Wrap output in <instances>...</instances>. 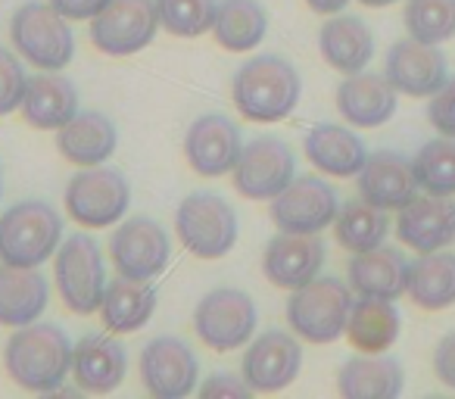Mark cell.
<instances>
[{
	"instance_id": "17",
	"label": "cell",
	"mask_w": 455,
	"mask_h": 399,
	"mask_svg": "<svg viewBox=\"0 0 455 399\" xmlns=\"http://www.w3.org/2000/svg\"><path fill=\"white\" fill-rule=\"evenodd\" d=\"M384 76L399 94L409 97H434L449 82L446 57L440 53V47L415 38L396 41L390 47Z\"/></svg>"
},
{
	"instance_id": "43",
	"label": "cell",
	"mask_w": 455,
	"mask_h": 399,
	"mask_svg": "<svg viewBox=\"0 0 455 399\" xmlns=\"http://www.w3.org/2000/svg\"><path fill=\"white\" fill-rule=\"evenodd\" d=\"M306 4H309V10H315V13L334 16V13H340V10L347 7L349 0H306Z\"/></svg>"
},
{
	"instance_id": "21",
	"label": "cell",
	"mask_w": 455,
	"mask_h": 399,
	"mask_svg": "<svg viewBox=\"0 0 455 399\" xmlns=\"http://www.w3.org/2000/svg\"><path fill=\"white\" fill-rule=\"evenodd\" d=\"M128 353L116 337L91 334L72 347V378L84 393H113L125 380Z\"/></svg>"
},
{
	"instance_id": "7",
	"label": "cell",
	"mask_w": 455,
	"mask_h": 399,
	"mask_svg": "<svg viewBox=\"0 0 455 399\" xmlns=\"http://www.w3.org/2000/svg\"><path fill=\"white\" fill-rule=\"evenodd\" d=\"M355 299L340 278H312L309 284L297 287L287 299V322L303 340L334 343L347 334L349 309Z\"/></svg>"
},
{
	"instance_id": "14",
	"label": "cell",
	"mask_w": 455,
	"mask_h": 399,
	"mask_svg": "<svg viewBox=\"0 0 455 399\" xmlns=\"http://www.w3.org/2000/svg\"><path fill=\"white\" fill-rule=\"evenodd\" d=\"M140 380L153 396L181 399L196 390L200 362L178 337H156L140 349Z\"/></svg>"
},
{
	"instance_id": "33",
	"label": "cell",
	"mask_w": 455,
	"mask_h": 399,
	"mask_svg": "<svg viewBox=\"0 0 455 399\" xmlns=\"http://www.w3.org/2000/svg\"><path fill=\"white\" fill-rule=\"evenodd\" d=\"M268 32V16L259 0H221L215 10L212 35L225 51L243 53L262 44Z\"/></svg>"
},
{
	"instance_id": "15",
	"label": "cell",
	"mask_w": 455,
	"mask_h": 399,
	"mask_svg": "<svg viewBox=\"0 0 455 399\" xmlns=\"http://www.w3.org/2000/svg\"><path fill=\"white\" fill-rule=\"evenodd\" d=\"M241 368L243 380L253 387V393L287 390L303 368V347L297 337L284 334V331H268L247 347Z\"/></svg>"
},
{
	"instance_id": "5",
	"label": "cell",
	"mask_w": 455,
	"mask_h": 399,
	"mask_svg": "<svg viewBox=\"0 0 455 399\" xmlns=\"http://www.w3.org/2000/svg\"><path fill=\"white\" fill-rule=\"evenodd\" d=\"M175 231L190 256L221 259L237 243V216L225 196L200 190V194H188L178 203Z\"/></svg>"
},
{
	"instance_id": "19",
	"label": "cell",
	"mask_w": 455,
	"mask_h": 399,
	"mask_svg": "<svg viewBox=\"0 0 455 399\" xmlns=\"http://www.w3.org/2000/svg\"><path fill=\"white\" fill-rule=\"evenodd\" d=\"M324 266V243L318 235H287L272 237L262 256V272L281 291H297L318 278Z\"/></svg>"
},
{
	"instance_id": "3",
	"label": "cell",
	"mask_w": 455,
	"mask_h": 399,
	"mask_svg": "<svg viewBox=\"0 0 455 399\" xmlns=\"http://www.w3.org/2000/svg\"><path fill=\"white\" fill-rule=\"evenodd\" d=\"M63 222L44 200H22L0 216V262L38 268L57 253Z\"/></svg>"
},
{
	"instance_id": "39",
	"label": "cell",
	"mask_w": 455,
	"mask_h": 399,
	"mask_svg": "<svg viewBox=\"0 0 455 399\" xmlns=\"http://www.w3.org/2000/svg\"><path fill=\"white\" fill-rule=\"evenodd\" d=\"M427 119L443 138H455V78H449L427 103Z\"/></svg>"
},
{
	"instance_id": "9",
	"label": "cell",
	"mask_w": 455,
	"mask_h": 399,
	"mask_svg": "<svg viewBox=\"0 0 455 399\" xmlns=\"http://www.w3.org/2000/svg\"><path fill=\"white\" fill-rule=\"evenodd\" d=\"M194 331L215 353H231V349L247 347L250 337L256 334V303L235 287L209 291L196 303Z\"/></svg>"
},
{
	"instance_id": "20",
	"label": "cell",
	"mask_w": 455,
	"mask_h": 399,
	"mask_svg": "<svg viewBox=\"0 0 455 399\" xmlns=\"http://www.w3.org/2000/svg\"><path fill=\"white\" fill-rule=\"evenodd\" d=\"M418 190H421V184H418L415 169L403 153L378 150L365 159L359 172V196L387 212L411 203Z\"/></svg>"
},
{
	"instance_id": "2",
	"label": "cell",
	"mask_w": 455,
	"mask_h": 399,
	"mask_svg": "<svg viewBox=\"0 0 455 399\" xmlns=\"http://www.w3.org/2000/svg\"><path fill=\"white\" fill-rule=\"evenodd\" d=\"M303 82L299 72L284 57L262 53L243 63L231 84V97L243 119L250 122H281L297 109Z\"/></svg>"
},
{
	"instance_id": "34",
	"label": "cell",
	"mask_w": 455,
	"mask_h": 399,
	"mask_svg": "<svg viewBox=\"0 0 455 399\" xmlns=\"http://www.w3.org/2000/svg\"><path fill=\"white\" fill-rule=\"evenodd\" d=\"M387 231H390V219L387 210L368 203V200H353L347 203L334 219V235L340 241L343 250L349 253H365L374 250L387 241Z\"/></svg>"
},
{
	"instance_id": "13",
	"label": "cell",
	"mask_w": 455,
	"mask_h": 399,
	"mask_svg": "<svg viewBox=\"0 0 455 399\" xmlns=\"http://www.w3.org/2000/svg\"><path fill=\"white\" fill-rule=\"evenodd\" d=\"M109 253H113L119 275L134 281H153L169 266L172 243L156 219L134 216L116 228L113 241H109Z\"/></svg>"
},
{
	"instance_id": "32",
	"label": "cell",
	"mask_w": 455,
	"mask_h": 399,
	"mask_svg": "<svg viewBox=\"0 0 455 399\" xmlns=\"http://www.w3.org/2000/svg\"><path fill=\"white\" fill-rule=\"evenodd\" d=\"M411 303L427 312L449 309L455 303V253L452 250H434L421 253V259L409 266V291Z\"/></svg>"
},
{
	"instance_id": "18",
	"label": "cell",
	"mask_w": 455,
	"mask_h": 399,
	"mask_svg": "<svg viewBox=\"0 0 455 399\" xmlns=\"http://www.w3.org/2000/svg\"><path fill=\"white\" fill-rule=\"evenodd\" d=\"M396 235L415 253L446 250L455 241V196L452 194L415 196L411 203H405L399 210Z\"/></svg>"
},
{
	"instance_id": "35",
	"label": "cell",
	"mask_w": 455,
	"mask_h": 399,
	"mask_svg": "<svg viewBox=\"0 0 455 399\" xmlns=\"http://www.w3.org/2000/svg\"><path fill=\"white\" fill-rule=\"evenodd\" d=\"M403 20L409 38L443 44L455 35V0H409Z\"/></svg>"
},
{
	"instance_id": "41",
	"label": "cell",
	"mask_w": 455,
	"mask_h": 399,
	"mask_svg": "<svg viewBox=\"0 0 455 399\" xmlns=\"http://www.w3.org/2000/svg\"><path fill=\"white\" fill-rule=\"evenodd\" d=\"M200 393L203 396H250L253 387L243 378H235V374H212L200 384Z\"/></svg>"
},
{
	"instance_id": "38",
	"label": "cell",
	"mask_w": 455,
	"mask_h": 399,
	"mask_svg": "<svg viewBox=\"0 0 455 399\" xmlns=\"http://www.w3.org/2000/svg\"><path fill=\"white\" fill-rule=\"evenodd\" d=\"M26 69H22L20 57L7 47H0V116H10L22 107L26 97Z\"/></svg>"
},
{
	"instance_id": "44",
	"label": "cell",
	"mask_w": 455,
	"mask_h": 399,
	"mask_svg": "<svg viewBox=\"0 0 455 399\" xmlns=\"http://www.w3.org/2000/svg\"><path fill=\"white\" fill-rule=\"evenodd\" d=\"M359 4H365V7H390V4H396V0H359Z\"/></svg>"
},
{
	"instance_id": "42",
	"label": "cell",
	"mask_w": 455,
	"mask_h": 399,
	"mask_svg": "<svg viewBox=\"0 0 455 399\" xmlns=\"http://www.w3.org/2000/svg\"><path fill=\"white\" fill-rule=\"evenodd\" d=\"M51 4L66 16V20L84 22V20H94L109 0H51Z\"/></svg>"
},
{
	"instance_id": "30",
	"label": "cell",
	"mask_w": 455,
	"mask_h": 399,
	"mask_svg": "<svg viewBox=\"0 0 455 399\" xmlns=\"http://www.w3.org/2000/svg\"><path fill=\"white\" fill-rule=\"evenodd\" d=\"M399 309L393 306V299H378V297H359L349 309L347 322V337L349 347H355L359 353L378 355L396 343L399 337Z\"/></svg>"
},
{
	"instance_id": "12",
	"label": "cell",
	"mask_w": 455,
	"mask_h": 399,
	"mask_svg": "<svg viewBox=\"0 0 455 399\" xmlns=\"http://www.w3.org/2000/svg\"><path fill=\"white\" fill-rule=\"evenodd\" d=\"M337 194L318 175H299L272 200V222L287 235H318L334 225Z\"/></svg>"
},
{
	"instance_id": "25",
	"label": "cell",
	"mask_w": 455,
	"mask_h": 399,
	"mask_svg": "<svg viewBox=\"0 0 455 399\" xmlns=\"http://www.w3.org/2000/svg\"><path fill=\"white\" fill-rule=\"evenodd\" d=\"M51 287L38 268H22L4 262L0 266V324L26 328L38 322L47 309Z\"/></svg>"
},
{
	"instance_id": "11",
	"label": "cell",
	"mask_w": 455,
	"mask_h": 399,
	"mask_svg": "<svg viewBox=\"0 0 455 399\" xmlns=\"http://www.w3.org/2000/svg\"><path fill=\"white\" fill-rule=\"evenodd\" d=\"M235 188L247 200H275L297 178V156L278 138H256L243 144L235 169Z\"/></svg>"
},
{
	"instance_id": "26",
	"label": "cell",
	"mask_w": 455,
	"mask_h": 399,
	"mask_svg": "<svg viewBox=\"0 0 455 399\" xmlns=\"http://www.w3.org/2000/svg\"><path fill=\"white\" fill-rule=\"evenodd\" d=\"M306 156L318 172L334 178H353L362 172L368 159V150L355 132L347 125H334V122H322L315 125L303 140Z\"/></svg>"
},
{
	"instance_id": "1",
	"label": "cell",
	"mask_w": 455,
	"mask_h": 399,
	"mask_svg": "<svg viewBox=\"0 0 455 399\" xmlns=\"http://www.w3.org/2000/svg\"><path fill=\"white\" fill-rule=\"evenodd\" d=\"M4 365L22 390L53 393L72 374V343L57 324L32 322L7 340Z\"/></svg>"
},
{
	"instance_id": "40",
	"label": "cell",
	"mask_w": 455,
	"mask_h": 399,
	"mask_svg": "<svg viewBox=\"0 0 455 399\" xmlns=\"http://www.w3.org/2000/svg\"><path fill=\"white\" fill-rule=\"evenodd\" d=\"M434 371H436V378H440V384H446L449 390H455V331L436 343Z\"/></svg>"
},
{
	"instance_id": "27",
	"label": "cell",
	"mask_w": 455,
	"mask_h": 399,
	"mask_svg": "<svg viewBox=\"0 0 455 399\" xmlns=\"http://www.w3.org/2000/svg\"><path fill=\"white\" fill-rule=\"evenodd\" d=\"M318 47H322V57L331 69L343 72V76H353L362 72L374 57V35L355 16H340L334 13V20H328L318 35Z\"/></svg>"
},
{
	"instance_id": "37",
	"label": "cell",
	"mask_w": 455,
	"mask_h": 399,
	"mask_svg": "<svg viewBox=\"0 0 455 399\" xmlns=\"http://www.w3.org/2000/svg\"><path fill=\"white\" fill-rule=\"evenodd\" d=\"M159 26L175 38H200L212 32L219 0H156Z\"/></svg>"
},
{
	"instance_id": "23",
	"label": "cell",
	"mask_w": 455,
	"mask_h": 399,
	"mask_svg": "<svg viewBox=\"0 0 455 399\" xmlns=\"http://www.w3.org/2000/svg\"><path fill=\"white\" fill-rule=\"evenodd\" d=\"M20 109L32 128L60 132L78 113V91L72 84V78H66L63 72L41 69L38 76L28 78Z\"/></svg>"
},
{
	"instance_id": "24",
	"label": "cell",
	"mask_w": 455,
	"mask_h": 399,
	"mask_svg": "<svg viewBox=\"0 0 455 399\" xmlns=\"http://www.w3.org/2000/svg\"><path fill=\"white\" fill-rule=\"evenodd\" d=\"M349 287L359 297L399 299L409 291V262L403 250L380 243L365 253H355L349 262Z\"/></svg>"
},
{
	"instance_id": "22",
	"label": "cell",
	"mask_w": 455,
	"mask_h": 399,
	"mask_svg": "<svg viewBox=\"0 0 455 399\" xmlns=\"http://www.w3.org/2000/svg\"><path fill=\"white\" fill-rule=\"evenodd\" d=\"M396 94L399 91L393 88L387 76H374V72L362 69L347 76L337 88V109L349 125L378 128L396 113Z\"/></svg>"
},
{
	"instance_id": "4",
	"label": "cell",
	"mask_w": 455,
	"mask_h": 399,
	"mask_svg": "<svg viewBox=\"0 0 455 399\" xmlns=\"http://www.w3.org/2000/svg\"><path fill=\"white\" fill-rule=\"evenodd\" d=\"M10 38L20 57L32 63L35 69L44 72H63L76 57V35L69 28V20L47 4H26L16 10L10 22Z\"/></svg>"
},
{
	"instance_id": "6",
	"label": "cell",
	"mask_w": 455,
	"mask_h": 399,
	"mask_svg": "<svg viewBox=\"0 0 455 399\" xmlns=\"http://www.w3.org/2000/svg\"><path fill=\"white\" fill-rule=\"evenodd\" d=\"M53 278L66 309L76 315L100 312L107 293V268H103L100 243L91 235H72L53 253Z\"/></svg>"
},
{
	"instance_id": "31",
	"label": "cell",
	"mask_w": 455,
	"mask_h": 399,
	"mask_svg": "<svg viewBox=\"0 0 455 399\" xmlns=\"http://www.w3.org/2000/svg\"><path fill=\"white\" fill-rule=\"evenodd\" d=\"M405 387L403 365L396 359H387V355H359V359H349L340 368V378H337V390L340 396L349 399H390L399 396Z\"/></svg>"
},
{
	"instance_id": "45",
	"label": "cell",
	"mask_w": 455,
	"mask_h": 399,
	"mask_svg": "<svg viewBox=\"0 0 455 399\" xmlns=\"http://www.w3.org/2000/svg\"><path fill=\"white\" fill-rule=\"evenodd\" d=\"M0 194H4V172H0Z\"/></svg>"
},
{
	"instance_id": "29",
	"label": "cell",
	"mask_w": 455,
	"mask_h": 399,
	"mask_svg": "<svg viewBox=\"0 0 455 399\" xmlns=\"http://www.w3.org/2000/svg\"><path fill=\"white\" fill-rule=\"evenodd\" d=\"M156 312V291L150 287V281H134V278H119L113 284H107L100 303V315L107 331L113 334H134L140 331Z\"/></svg>"
},
{
	"instance_id": "16",
	"label": "cell",
	"mask_w": 455,
	"mask_h": 399,
	"mask_svg": "<svg viewBox=\"0 0 455 399\" xmlns=\"http://www.w3.org/2000/svg\"><path fill=\"white\" fill-rule=\"evenodd\" d=\"M241 150H243L241 128L228 119V116L219 113L200 116L188 128V138H184V156H188L190 169L203 178H219L225 172H231L237 156H241Z\"/></svg>"
},
{
	"instance_id": "36",
	"label": "cell",
	"mask_w": 455,
	"mask_h": 399,
	"mask_svg": "<svg viewBox=\"0 0 455 399\" xmlns=\"http://www.w3.org/2000/svg\"><path fill=\"white\" fill-rule=\"evenodd\" d=\"M411 169L427 194H455V138L427 140L411 159Z\"/></svg>"
},
{
	"instance_id": "10",
	"label": "cell",
	"mask_w": 455,
	"mask_h": 399,
	"mask_svg": "<svg viewBox=\"0 0 455 399\" xmlns=\"http://www.w3.org/2000/svg\"><path fill=\"white\" fill-rule=\"evenodd\" d=\"M156 0H109L91 20V41L107 57H132L159 32Z\"/></svg>"
},
{
	"instance_id": "8",
	"label": "cell",
	"mask_w": 455,
	"mask_h": 399,
	"mask_svg": "<svg viewBox=\"0 0 455 399\" xmlns=\"http://www.w3.org/2000/svg\"><path fill=\"white\" fill-rule=\"evenodd\" d=\"M132 203V188L119 169L84 165L66 188V212L84 228H109L122 222Z\"/></svg>"
},
{
	"instance_id": "28",
	"label": "cell",
	"mask_w": 455,
	"mask_h": 399,
	"mask_svg": "<svg viewBox=\"0 0 455 399\" xmlns=\"http://www.w3.org/2000/svg\"><path fill=\"white\" fill-rule=\"evenodd\" d=\"M119 134L100 113H76L57 132V147L72 165H103L116 153Z\"/></svg>"
}]
</instances>
